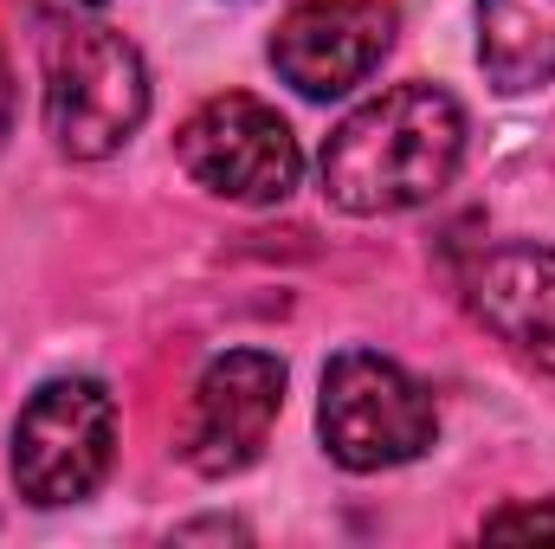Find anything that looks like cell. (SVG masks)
Returning <instances> with one entry per match:
<instances>
[{
    "label": "cell",
    "instance_id": "obj_11",
    "mask_svg": "<svg viewBox=\"0 0 555 549\" xmlns=\"http://www.w3.org/2000/svg\"><path fill=\"white\" fill-rule=\"evenodd\" d=\"M7 124H13V85H7V59H0V137H7Z\"/></svg>",
    "mask_w": 555,
    "mask_h": 549
},
{
    "label": "cell",
    "instance_id": "obj_5",
    "mask_svg": "<svg viewBox=\"0 0 555 549\" xmlns=\"http://www.w3.org/2000/svg\"><path fill=\"white\" fill-rule=\"evenodd\" d=\"M181 168L220 194V201H246V207H272L297 188L304 175V149L291 137V124L278 117L272 104L246 98V91H227V98H207L181 137H175Z\"/></svg>",
    "mask_w": 555,
    "mask_h": 549
},
{
    "label": "cell",
    "instance_id": "obj_2",
    "mask_svg": "<svg viewBox=\"0 0 555 549\" xmlns=\"http://www.w3.org/2000/svg\"><path fill=\"white\" fill-rule=\"evenodd\" d=\"M149 72L142 52L111 26H65L46 39V130L65 155L98 162L142 130Z\"/></svg>",
    "mask_w": 555,
    "mask_h": 549
},
{
    "label": "cell",
    "instance_id": "obj_7",
    "mask_svg": "<svg viewBox=\"0 0 555 549\" xmlns=\"http://www.w3.org/2000/svg\"><path fill=\"white\" fill-rule=\"evenodd\" d=\"M395 26V0H297L272 33V65L304 98H343L388 59Z\"/></svg>",
    "mask_w": 555,
    "mask_h": 549
},
{
    "label": "cell",
    "instance_id": "obj_10",
    "mask_svg": "<svg viewBox=\"0 0 555 549\" xmlns=\"http://www.w3.org/2000/svg\"><path fill=\"white\" fill-rule=\"evenodd\" d=\"M491 544H555V505H504L485 518Z\"/></svg>",
    "mask_w": 555,
    "mask_h": 549
},
{
    "label": "cell",
    "instance_id": "obj_1",
    "mask_svg": "<svg viewBox=\"0 0 555 549\" xmlns=\"http://www.w3.org/2000/svg\"><path fill=\"white\" fill-rule=\"evenodd\" d=\"M465 155V111L439 85H395L349 111L323 142V194L343 214L426 207Z\"/></svg>",
    "mask_w": 555,
    "mask_h": 549
},
{
    "label": "cell",
    "instance_id": "obj_6",
    "mask_svg": "<svg viewBox=\"0 0 555 549\" xmlns=\"http://www.w3.org/2000/svg\"><path fill=\"white\" fill-rule=\"evenodd\" d=\"M284 408V362L266 349H227L207 362L194 408H188V433H181V459L201 478H233L246 472L278 426Z\"/></svg>",
    "mask_w": 555,
    "mask_h": 549
},
{
    "label": "cell",
    "instance_id": "obj_9",
    "mask_svg": "<svg viewBox=\"0 0 555 549\" xmlns=\"http://www.w3.org/2000/svg\"><path fill=\"white\" fill-rule=\"evenodd\" d=\"M478 65L511 98L555 85V0H478Z\"/></svg>",
    "mask_w": 555,
    "mask_h": 549
},
{
    "label": "cell",
    "instance_id": "obj_4",
    "mask_svg": "<svg viewBox=\"0 0 555 549\" xmlns=\"http://www.w3.org/2000/svg\"><path fill=\"white\" fill-rule=\"evenodd\" d=\"M117 459V401L91 375L46 382L13 426V485L26 505L59 511L104 485Z\"/></svg>",
    "mask_w": 555,
    "mask_h": 549
},
{
    "label": "cell",
    "instance_id": "obj_8",
    "mask_svg": "<svg viewBox=\"0 0 555 549\" xmlns=\"http://www.w3.org/2000/svg\"><path fill=\"white\" fill-rule=\"evenodd\" d=\"M465 304L478 310V323L511 343L524 362H537L543 375H555V253L511 240L472 259L465 272Z\"/></svg>",
    "mask_w": 555,
    "mask_h": 549
},
{
    "label": "cell",
    "instance_id": "obj_3",
    "mask_svg": "<svg viewBox=\"0 0 555 549\" xmlns=\"http://www.w3.org/2000/svg\"><path fill=\"white\" fill-rule=\"evenodd\" d=\"M317 426H323V446L336 465L388 472V465H408L433 446L439 413H433V395L401 362H388L375 349H343L323 369Z\"/></svg>",
    "mask_w": 555,
    "mask_h": 549
},
{
    "label": "cell",
    "instance_id": "obj_12",
    "mask_svg": "<svg viewBox=\"0 0 555 549\" xmlns=\"http://www.w3.org/2000/svg\"><path fill=\"white\" fill-rule=\"evenodd\" d=\"M85 7H98V0H85Z\"/></svg>",
    "mask_w": 555,
    "mask_h": 549
}]
</instances>
